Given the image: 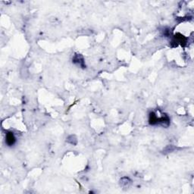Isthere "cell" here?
<instances>
[{
	"instance_id": "1",
	"label": "cell",
	"mask_w": 194,
	"mask_h": 194,
	"mask_svg": "<svg viewBox=\"0 0 194 194\" xmlns=\"http://www.w3.org/2000/svg\"><path fill=\"white\" fill-rule=\"evenodd\" d=\"M6 143L8 146L14 145V143H15V137H14V133L12 132H8L6 133Z\"/></svg>"
},
{
	"instance_id": "2",
	"label": "cell",
	"mask_w": 194,
	"mask_h": 194,
	"mask_svg": "<svg viewBox=\"0 0 194 194\" xmlns=\"http://www.w3.org/2000/svg\"><path fill=\"white\" fill-rule=\"evenodd\" d=\"M73 61H74V63L80 66L83 67H84V61L83 57L80 55H76L73 59Z\"/></svg>"
},
{
	"instance_id": "3",
	"label": "cell",
	"mask_w": 194,
	"mask_h": 194,
	"mask_svg": "<svg viewBox=\"0 0 194 194\" xmlns=\"http://www.w3.org/2000/svg\"><path fill=\"white\" fill-rule=\"evenodd\" d=\"M158 118H157L156 115L154 112H152L150 115H149V123H150V124L154 125V124H158Z\"/></svg>"
},
{
	"instance_id": "4",
	"label": "cell",
	"mask_w": 194,
	"mask_h": 194,
	"mask_svg": "<svg viewBox=\"0 0 194 194\" xmlns=\"http://www.w3.org/2000/svg\"><path fill=\"white\" fill-rule=\"evenodd\" d=\"M130 183V181L129 180V178H127V177H124V178H122L121 181V183L122 186H125V187H128V184Z\"/></svg>"
},
{
	"instance_id": "5",
	"label": "cell",
	"mask_w": 194,
	"mask_h": 194,
	"mask_svg": "<svg viewBox=\"0 0 194 194\" xmlns=\"http://www.w3.org/2000/svg\"><path fill=\"white\" fill-rule=\"evenodd\" d=\"M67 142L71 144H76L75 142H77V139L75 137V136H70L68 138H67Z\"/></svg>"
}]
</instances>
